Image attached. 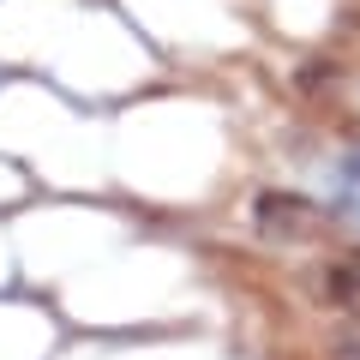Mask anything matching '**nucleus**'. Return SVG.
I'll return each mask as SVG.
<instances>
[{
    "label": "nucleus",
    "instance_id": "obj_1",
    "mask_svg": "<svg viewBox=\"0 0 360 360\" xmlns=\"http://www.w3.org/2000/svg\"><path fill=\"white\" fill-rule=\"evenodd\" d=\"M258 229L283 234V240H307V234L324 229V210L307 205V198H295V193H264L258 198Z\"/></svg>",
    "mask_w": 360,
    "mask_h": 360
},
{
    "label": "nucleus",
    "instance_id": "obj_2",
    "mask_svg": "<svg viewBox=\"0 0 360 360\" xmlns=\"http://www.w3.org/2000/svg\"><path fill=\"white\" fill-rule=\"evenodd\" d=\"M342 193L354 198V210H360V150H348V156H342Z\"/></svg>",
    "mask_w": 360,
    "mask_h": 360
}]
</instances>
